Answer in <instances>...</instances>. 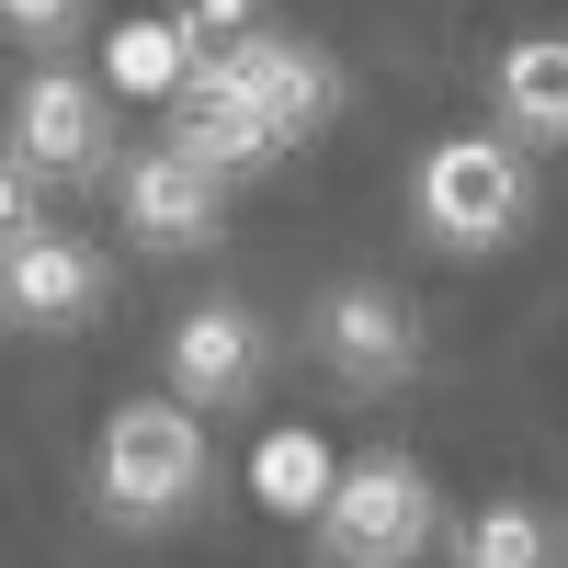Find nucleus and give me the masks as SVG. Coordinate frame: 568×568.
Here are the masks:
<instances>
[{"instance_id":"obj_1","label":"nucleus","mask_w":568,"mask_h":568,"mask_svg":"<svg viewBox=\"0 0 568 568\" xmlns=\"http://www.w3.org/2000/svg\"><path fill=\"white\" fill-rule=\"evenodd\" d=\"M91 489H103L114 524H182L205 489V420L182 398H125L91 444Z\"/></svg>"},{"instance_id":"obj_2","label":"nucleus","mask_w":568,"mask_h":568,"mask_svg":"<svg viewBox=\"0 0 568 568\" xmlns=\"http://www.w3.org/2000/svg\"><path fill=\"white\" fill-rule=\"evenodd\" d=\"M420 546H433V478L409 455H353L318 511V557L329 568H409Z\"/></svg>"},{"instance_id":"obj_3","label":"nucleus","mask_w":568,"mask_h":568,"mask_svg":"<svg viewBox=\"0 0 568 568\" xmlns=\"http://www.w3.org/2000/svg\"><path fill=\"white\" fill-rule=\"evenodd\" d=\"M409 194H420V227H433L444 251H500L511 227H524L535 182H524V160H511L500 136H444Z\"/></svg>"},{"instance_id":"obj_4","label":"nucleus","mask_w":568,"mask_h":568,"mask_svg":"<svg viewBox=\"0 0 568 568\" xmlns=\"http://www.w3.org/2000/svg\"><path fill=\"white\" fill-rule=\"evenodd\" d=\"M216 69H227V91H240V103L284 136V149H296V136H318L329 114H342V69H329L307 34H273V23H262L251 45H227Z\"/></svg>"},{"instance_id":"obj_5","label":"nucleus","mask_w":568,"mask_h":568,"mask_svg":"<svg viewBox=\"0 0 568 568\" xmlns=\"http://www.w3.org/2000/svg\"><path fill=\"white\" fill-rule=\"evenodd\" d=\"M114 205H125V227H136V251H205L216 227H227V182L194 171V160L160 136V149H136V160L114 171Z\"/></svg>"},{"instance_id":"obj_6","label":"nucleus","mask_w":568,"mask_h":568,"mask_svg":"<svg viewBox=\"0 0 568 568\" xmlns=\"http://www.w3.org/2000/svg\"><path fill=\"white\" fill-rule=\"evenodd\" d=\"M318 353H329L342 387H409L420 375V318L387 284H329L318 296Z\"/></svg>"},{"instance_id":"obj_7","label":"nucleus","mask_w":568,"mask_h":568,"mask_svg":"<svg viewBox=\"0 0 568 568\" xmlns=\"http://www.w3.org/2000/svg\"><path fill=\"white\" fill-rule=\"evenodd\" d=\"M262 387V318L240 296H205L171 318V398L182 409H240Z\"/></svg>"},{"instance_id":"obj_8","label":"nucleus","mask_w":568,"mask_h":568,"mask_svg":"<svg viewBox=\"0 0 568 568\" xmlns=\"http://www.w3.org/2000/svg\"><path fill=\"white\" fill-rule=\"evenodd\" d=\"M12 160H23V171H45V182L103 171V91H91L80 69L45 58V69L12 91Z\"/></svg>"},{"instance_id":"obj_9","label":"nucleus","mask_w":568,"mask_h":568,"mask_svg":"<svg viewBox=\"0 0 568 568\" xmlns=\"http://www.w3.org/2000/svg\"><path fill=\"white\" fill-rule=\"evenodd\" d=\"M0 307H12L23 329H80L91 307H103V262H91L69 227H34L23 251H0Z\"/></svg>"},{"instance_id":"obj_10","label":"nucleus","mask_w":568,"mask_h":568,"mask_svg":"<svg viewBox=\"0 0 568 568\" xmlns=\"http://www.w3.org/2000/svg\"><path fill=\"white\" fill-rule=\"evenodd\" d=\"M329 489H342V455H329L307 420H273V433L251 444V500H262V511H284V524H318Z\"/></svg>"},{"instance_id":"obj_11","label":"nucleus","mask_w":568,"mask_h":568,"mask_svg":"<svg viewBox=\"0 0 568 568\" xmlns=\"http://www.w3.org/2000/svg\"><path fill=\"white\" fill-rule=\"evenodd\" d=\"M500 125L511 136H568V34H524L500 45Z\"/></svg>"},{"instance_id":"obj_12","label":"nucleus","mask_w":568,"mask_h":568,"mask_svg":"<svg viewBox=\"0 0 568 568\" xmlns=\"http://www.w3.org/2000/svg\"><path fill=\"white\" fill-rule=\"evenodd\" d=\"M103 80L136 91V103H182V80H194V34H182V23H114L103 34Z\"/></svg>"},{"instance_id":"obj_13","label":"nucleus","mask_w":568,"mask_h":568,"mask_svg":"<svg viewBox=\"0 0 568 568\" xmlns=\"http://www.w3.org/2000/svg\"><path fill=\"white\" fill-rule=\"evenodd\" d=\"M455 557L466 568H557V524H546L535 500H489L478 524L455 535Z\"/></svg>"},{"instance_id":"obj_14","label":"nucleus","mask_w":568,"mask_h":568,"mask_svg":"<svg viewBox=\"0 0 568 568\" xmlns=\"http://www.w3.org/2000/svg\"><path fill=\"white\" fill-rule=\"evenodd\" d=\"M171 23L194 34V58H227V45H251V34H262V0H182Z\"/></svg>"},{"instance_id":"obj_15","label":"nucleus","mask_w":568,"mask_h":568,"mask_svg":"<svg viewBox=\"0 0 568 568\" xmlns=\"http://www.w3.org/2000/svg\"><path fill=\"white\" fill-rule=\"evenodd\" d=\"M34 227H45V216H34V171H23V160H0V251H23Z\"/></svg>"},{"instance_id":"obj_16","label":"nucleus","mask_w":568,"mask_h":568,"mask_svg":"<svg viewBox=\"0 0 568 568\" xmlns=\"http://www.w3.org/2000/svg\"><path fill=\"white\" fill-rule=\"evenodd\" d=\"M0 23H12V34H34V45H69L80 0H0Z\"/></svg>"}]
</instances>
